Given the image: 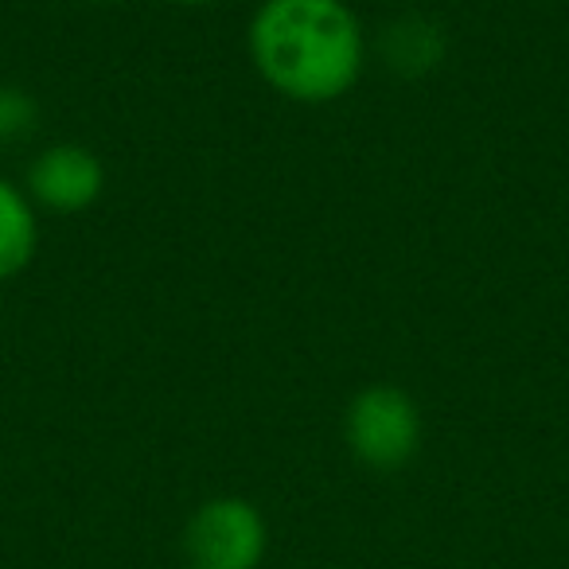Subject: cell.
<instances>
[{"label":"cell","instance_id":"obj_1","mask_svg":"<svg viewBox=\"0 0 569 569\" xmlns=\"http://www.w3.org/2000/svg\"><path fill=\"white\" fill-rule=\"evenodd\" d=\"M246 48L261 82L301 106L340 102L367 67V32L348 0H261Z\"/></svg>","mask_w":569,"mask_h":569},{"label":"cell","instance_id":"obj_2","mask_svg":"<svg viewBox=\"0 0 569 569\" xmlns=\"http://www.w3.org/2000/svg\"><path fill=\"white\" fill-rule=\"evenodd\" d=\"M343 437L348 449L375 472H395L410 465L421 445V413L418 402L402 387L375 382L363 387L348 402L343 413Z\"/></svg>","mask_w":569,"mask_h":569},{"label":"cell","instance_id":"obj_3","mask_svg":"<svg viewBox=\"0 0 569 569\" xmlns=\"http://www.w3.org/2000/svg\"><path fill=\"white\" fill-rule=\"evenodd\" d=\"M266 542L261 511L238 496L207 499L188 522V558L196 569H258Z\"/></svg>","mask_w":569,"mask_h":569},{"label":"cell","instance_id":"obj_4","mask_svg":"<svg viewBox=\"0 0 569 569\" xmlns=\"http://www.w3.org/2000/svg\"><path fill=\"white\" fill-rule=\"evenodd\" d=\"M106 188V168L87 144L59 141L48 144L28 164V196L36 207L56 214H79L98 203Z\"/></svg>","mask_w":569,"mask_h":569},{"label":"cell","instance_id":"obj_5","mask_svg":"<svg viewBox=\"0 0 569 569\" xmlns=\"http://www.w3.org/2000/svg\"><path fill=\"white\" fill-rule=\"evenodd\" d=\"M36 250H40V214L32 196L0 176V281L24 273Z\"/></svg>","mask_w":569,"mask_h":569},{"label":"cell","instance_id":"obj_6","mask_svg":"<svg viewBox=\"0 0 569 569\" xmlns=\"http://www.w3.org/2000/svg\"><path fill=\"white\" fill-rule=\"evenodd\" d=\"M382 59L390 71L406 74H426L445 59V36L433 20L426 17H398L382 32Z\"/></svg>","mask_w":569,"mask_h":569},{"label":"cell","instance_id":"obj_7","mask_svg":"<svg viewBox=\"0 0 569 569\" xmlns=\"http://www.w3.org/2000/svg\"><path fill=\"white\" fill-rule=\"evenodd\" d=\"M40 126V102L24 87L0 82V144H17Z\"/></svg>","mask_w":569,"mask_h":569},{"label":"cell","instance_id":"obj_8","mask_svg":"<svg viewBox=\"0 0 569 569\" xmlns=\"http://www.w3.org/2000/svg\"><path fill=\"white\" fill-rule=\"evenodd\" d=\"M172 4H183V9H203V4H214V0H172Z\"/></svg>","mask_w":569,"mask_h":569},{"label":"cell","instance_id":"obj_9","mask_svg":"<svg viewBox=\"0 0 569 569\" xmlns=\"http://www.w3.org/2000/svg\"><path fill=\"white\" fill-rule=\"evenodd\" d=\"M94 4H118V0H94Z\"/></svg>","mask_w":569,"mask_h":569}]
</instances>
